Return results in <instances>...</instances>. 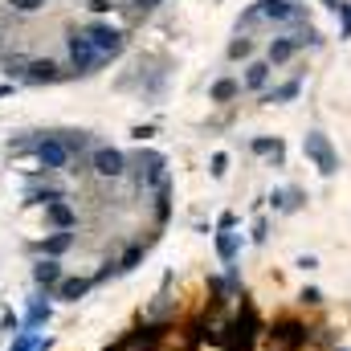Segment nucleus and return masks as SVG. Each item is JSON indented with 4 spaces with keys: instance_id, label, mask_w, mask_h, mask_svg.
Instances as JSON below:
<instances>
[{
    "instance_id": "f257e3e1",
    "label": "nucleus",
    "mask_w": 351,
    "mask_h": 351,
    "mask_svg": "<svg viewBox=\"0 0 351 351\" xmlns=\"http://www.w3.org/2000/svg\"><path fill=\"white\" fill-rule=\"evenodd\" d=\"M262 335H265L262 315H258V306L241 294V306H237V315L229 319V339H225V348L229 351H254Z\"/></svg>"
},
{
    "instance_id": "f03ea898",
    "label": "nucleus",
    "mask_w": 351,
    "mask_h": 351,
    "mask_svg": "<svg viewBox=\"0 0 351 351\" xmlns=\"http://www.w3.org/2000/svg\"><path fill=\"white\" fill-rule=\"evenodd\" d=\"M265 335H269L274 351H298V348L311 343L315 327H306V323H298V319H278L274 327H265Z\"/></svg>"
},
{
    "instance_id": "7ed1b4c3",
    "label": "nucleus",
    "mask_w": 351,
    "mask_h": 351,
    "mask_svg": "<svg viewBox=\"0 0 351 351\" xmlns=\"http://www.w3.org/2000/svg\"><path fill=\"white\" fill-rule=\"evenodd\" d=\"M302 152H306V160H311V164H315L323 176H335V172H339V156H335V147H331V139H327L323 131H306Z\"/></svg>"
},
{
    "instance_id": "20e7f679",
    "label": "nucleus",
    "mask_w": 351,
    "mask_h": 351,
    "mask_svg": "<svg viewBox=\"0 0 351 351\" xmlns=\"http://www.w3.org/2000/svg\"><path fill=\"white\" fill-rule=\"evenodd\" d=\"M70 147H66V139H41L37 143V164L45 168V172H62V168H70Z\"/></svg>"
},
{
    "instance_id": "39448f33",
    "label": "nucleus",
    "mask_w": 351,
    "mask_h": 351,
    "mask_svg": "<svg viewBox=\"0 0 351 351\" xmlns=\"http://www.w3.org/2000/svg\"><path fill=\"white\" fill-rule=\"evenodd\" d=\"M90 45L98 49V58H114L119 49H123V33L119 29H110V25H90Z\"/></svg>"
},
{
    "instance_id": "423d86ee",
    "label": "nucleus",
    "mask_w": 351,
    "mask_h": 351,
    "mask_svg": "<svg viewBox=\"0 0 351 351\" xmlns=\"http://www.w3.org/2000/svg\"><path fill=\"white\" fill-rule=\"evenodd\" d=\"M70 66L78 70V74H90L94 66H98V49L90 45V37H70Z\"/></svg>"
},
{
    "instance_id": "0eeeda50",
    "label": "nucleus",
    "mask_w": 351,
    "mask_h": 351,
    "mask_svg": "<svg viewBox=\"0 0 351 351\" xmlns=\"http://www.w3.org/2000/svg\"><path fill=\"white\" fill-rule=\"evenodd\" d=\"M94 172L102 176V180H119V176L127 172L123 152H114V147H98V152H94Z\"/></svg>"
},
{
    "instance_id": "6e6552de",
    "label": "nucleus",
    "mask_w": 351,
    "mask_h": 351,
    "mask_svg": "<svg viewBox=\"0 0 351 351\" xmlns=\"http://www.w3.org/2000/svg\"><path fill=\"white\" fill-rule=\"evenodd\" d=\"M164 184V156L147 152L139 156V188H160Z\"/></svg>"
},
{
    "instance_id": "1a4fd4ad",
    "label": "nucleus",
    "mask_w": 351,
    "mask_h": 351,
    "mask_svg": "<svg viewBox=\"0 0 351 351\" xmlns=\"http://www.w3.org/2000/svg\"><path fill=\"white\" fill-rule=\"evenodd\" d=\"M258 16H274V21H286V16H294V4L290 0H258L250 12H245V21H258Z\"/></svg>"
},
{
    "instance_id": "9d476101",
    "label": "nucleus",
    "mask_w": 351,
    "mask_h": 351,
    "mask_svg": "<svg viewBox=\"0 0 351 351\" xmlns=\"http://www.w3.org/2000/svg\"><path fill=\"white\" fill-rule=\"evenodd\" d=\"M33 282H37L41 290H58V286H62V262H58V258L37 262L33 265Z\"/></svg>"
},
{
    "instance_id": "9b49d317",
    "label": "nucleus",
    "mask_w": 351,
    "mask_h": 351,
    "mask_svg": "<svg viewBox=\"0 0 351 351\" xmlns=\"http://www.w3.org/2000/svg\"><path fill=\"white\" fill-rule=\"evenodd\" d=\"M25 78L41 86V82H58V78H62V70H58V62H49V58H33V62H29V70H25Z\"/></svg>"
},
{
    "instance_id": "f8f14e48",
    "label": "nucleus",
    "mask_w": 351,
    "mask_h": 351,
    "mask_svg": "<svg viewBox=\"0 0 351 351\" xmlns=\"http://www.w3.org/2000/svg\"><path fill=\"white\" fill-rule=\"evenodd\" d=\"M90 286H94V278H62V286L53 290L62 302H78V298H86Z\"/></svg>"
},
{
    "instance_id": "ddd939ff",
    "label": "nucleus",
    "mask_w": 351,
    "mask_h": 351,
    "mask_svg": "<svg viewBox=\"0 0 351 351\" xmlns=\"http://www.w3.org/2000/svg\"><path fill=\"white\" fill-rule=\"evenodd\" d=\"M45 221H49V225H53L58 233H70L78 217H74V208H70L66 200H58V204H49V208H45Z\"/></svg>"
},
{
    "instance_id": "4468645a",
    "label": "nucleus",
    "mask_w": 351,
    "mask_h": 351,
    "mask_svg": "<svg viewBox=\"0 0 351 351\" xmlns=\"http://www.w3.org/2000/svg\"><path fill=\"white\" fill-rule=\"evenodd\" d=\"M294 53H298V41H294V37H274V41H269V62H274V66L290 62Z\"/></svg>"
},
{
    "instance_id": "2eb2a0df",
    "label": "nucleus",
    "mask_w": 351,
    "mask_h": 351,
    "mask_svg": "<svg viewBox=\"0 0 351 351\" xmlns=\"http://www.w3.org/2000/svg\"><path fill=\"white\" fill-rule=\"evenodd\" d=\"M49 319H53V306H49L45 298H33V302H29V319H25V327L37 331V327H45Z\"/></svg>"
},
{
    "instance_id": "dca6fc26",
    "label": "nucleus",
    "mask_w": 351,
    "mask_h": 351,
    "mask_svg": "<svg viewBox=\"0 0 351 351\" xmlns=\"http://www.w3.org/2000/svg\"><path fill=\"white\" fill-rule=\"evenodd\" d=\"M237 250H241V237L237 233H217V258L225 265L237 262Z\"/></svg>"
},
{
    "instance_id": "f3484780",
    "label": "nucleus",
    "mask_w": 351,
    "mask_h": 351,
    "mask_svg": "<svg viewBox=\"0 0 351 351\" xmlns=\"http://www.w3.org/2000/svg\"><path fill=\"white\" fill-rule=\"evenodd\" d=\"M70 245H74V233H53V237L41 241V254H45V258H62Z\"/></svg>"
},
{
    "instance_id": "a211bd4d",
    "label": "nucleus",
    "mask_w": 351,
    "mask_h": 351,
    "mask_svg": "<svg viewBox=\"0 0 351 351\" xmlns=\"http://www.w3.org/2000/svg\"><path fill=\"white\" fill-rule=\"evenodd\" d=\"M168 200H172V192H168V180H164V184L156 188V221H160V225H164V221H168V213H172V204H168Z\"/></svg>"
},
{
    "instance_id": "6ab92c4d",
    "label": "nucleus",
    "mask_w": 351,
    "mask_h": 351,
    "mask_svg": "<svg viewBox=\"0 0 351 351\" xmlns=\"http://www.w3.org/2000/svg\"><path fill=\"white\" fill-rule=\"evenodd\" d=\"M265 82H269V66H265V62H254V66H250V74H245V86L262 90Z\"/></svg>"
},
{
    "instance_id": "aec40b11",
    "label": "nucleus",
    "mask_w": 351,
    "mask_h": 351,
    "mask_svg": "<svg viewBox=\"0 0 351 351\" xmlns=\"http://www.w3.org/2000/svg\"><path fill=\"white\" fill-rule=\"evenodd\" d=\"M237 82H233V78H221V82H217V86H213V102H233V98H237Z\"/></svg>"
},
{
    "instance_id": "412c9836",
    "label": "nucleus",
    "mask_w": 351,
    "mask_h": 351,
    "mask_svg": "<svg viewBox=\"0 0 351 351\" xmlns=\"http://www.w3.org/2000/svg\"><path fill=\"white\" fill-rule=\"evenodd\" d=\"M29 200H33V204H45V208H49V204H58V200H66V196H62L58 188H37V192H29Z\"/></svg>"
},
{
    "instance_id": "4be33fe9",
    "label": "nucleus",
    "mask_w": 351,
    "mask_h": 351,
    "mask_svg": "<svg viewBox=\"0 0 351 351\" xmlns=\"http://www.w3.org/2000/svg\"><path fill=\"white\" fill-rule=\"evenodd\" d=\"M298 82H286V86H278V90H269L265 94V102H290V98H298Z\"/></svg>"
},
{
    "instance_id": "5701e85b",
    "label": "nucleus",
    "mask_w": 351,
    "mask_h": 351,
    "mask_svg": "<svg viewBox=\"0 0 351 351\" xmlns=\"http://www.w3.org/2000/svg\"><path fill=\"white\" fill-rule=\"evenodd\" d=\"M143 254H147L143 245H131V250L123 254V262H119V274H127V269H135V265L143 262Z\"/></svg>"
},
{
    "instance_id": "b1692460",
    "label": "nucleus",
    "mask_w": 351,
    "mask_h": 351,
    "mask_svg": "<svg viewBox=\"0 0 351 351\" xmlns=\"http://www.w3.org/2000/svg\"><path fill=\"white\" fill-rule=\"evenodd\" d=\"M250 49H254V45H250L245 37H237V41L229 45V58H250Z\"/></svg>"
},
{
    "instance_id": "393cba45",
    "label": "nucleus",
    "mask_w": 351,
    "mask_h": 351,
    "mask_svg": "<svg viewBox=\"0 0 351 351\" xmlns=\"http://www.w3.org/2000/svg\"><path fill=\"white\" fill-rule=\"evenodd\" d=\"M225 168H229V156H225V152H217V156H213V168H208V172L221 180V176H225Z\"/></svg>"
},
{
    "instance_id": "a878e982",
    "label": "nucleus",
    "mask_w": 351,
    "mask_h": 351,
    "mask_svg": "<svg viewBox=\"0 0 351 351\" xmlns=\"http://www.w3.org/2000/svg\"><path fill=\"white\" fill-rule=\"evenodd\" d=\"M298 298H302L306 306H319V302H323V290H315V286H306V290H302Z\"/></svg>"
},
{
    "instance_id": "bb28decb",
    "label": "nucleus",
    "mask_w": 351,
    "mask_h": 351,
    "mask_svg": "<svg viewBox=\"0 0 351 351\" xmlns=\"http://www.w3.org/2000/svg\"><path fill=\"white\" fill-rule=\"evenodd\" d=\"M8 4H12L16 12H37V8H41L45 0H8Z\"/></svg>"
},
{
    "instance_id": "cd10ccee",
    "label": "nucleus",
    "mask_w": 351,
    "mask_h": 351,
    "mask_svg": "<svg viewBox=\"0 0 351 351\" xmlns=\"http://www.w3.org/2000/svg\"><path fill=\"white\" fill-rule=\"evenodd\" d=\"M16 327H21V319H16L12 311H4V319H0V331H8V335H12Z\"/></svg>"
},
{
    "instance_id": "c85d7f7f",
    "label": "nucleus",
    "mask_w": 351,
    "mask_h": 351,
    "mask_svg": "<svg viewBox=\"0 0 351 351\" xmlns=\"http://www.w3.org/2000/svg\"><path fill=\"white\" fill-rule=\"evenodd\" d=\"M265 233H269V225H265V221H258V225H254V241H265Z\"/></svg>"
},
{
    "instance_id": "c756f323",
    "label": "nucleus",
    "mask_w": 351,
    "mask_h": 351,
    "mask_svg": "<svg viewBox=\"0 0 351 351\" xmlns=\"http://www.w3.org/2000/svg\"><path fill=\"white\" fill-rule=\"evenodd\" d=\"M298 265H302V269H315V265H319V258H311V254H302V258H298Z\"/></svg>"
},
{
    "instance_id": "7c9ffc66",
    "label": "nucleus",
    "mask_w": 351,
    "mask_h": 351,
    "mask_svg": "<svg viewBox=\"0 0 351 351\" xmlns=\"http://www.w3.org/2000/svg\"><path fill=\"white\" fill-rule=\"evenodd\" d=\"M156 4H160V0H135V8H139V12H152Z\"/></svg>"
},
{
    "instance_id": "2f4dec72",
    "label": "nucleus",
    "mask_w": 351,
    "mask_h": 351,
    "mask_svg": "<svg viewBox=\"0 0 351 351\" xmlns=\"http://www.w3.org/2000/svg\"><path fill=\"white\" fill-rule=\"evenodd\" d=\"M90 8H94V12H106V8H110V0H90Z\"/></svg>"
},
{
    "instance_id": "473e14b6",
    "label": "nucleus",
    "mask_w": 351,
    "mask_h": 351,
    "mask_svg": "<svg viewBox=\"0 0 351 351\" xmlns=\"http://www.w3.org/2000/svg\"><path fill=\"white\" fill-rule=\"evenodd\" d=\"M331 351H348V348H331Z\"/></svg>"
}]
</instances>
